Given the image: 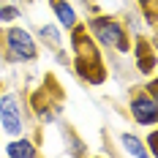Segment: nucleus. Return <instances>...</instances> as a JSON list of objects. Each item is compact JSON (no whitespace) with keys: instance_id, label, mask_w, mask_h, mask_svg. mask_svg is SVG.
Listing matches in <instances>:
<instances>
[{"instance_id":"f257e3e1","label":"nucleus","mask_w":158,"mask_h":158,"mask_svg":"<svg viewBox=\"0 0 158 158\" xmlns=\"http://www.w3.org/2000/svg\"><path fill=\"white\" fill-rule=\"evenodd\" d=\"M74 68H77V74H82V79H87L93 85L104 82V65L98 60V49H95L90 33H74Z\"/></svg>"},{"instance_id":"f03ea898","label":"nucleus","mask_w":158,"mask_h":158,"mask_svg":"<svg viewBox=\"0 0 158 158\" xmlns=\"http://www.w3.org/2000/svg\"><path fill=\"white\" fill-rule=\"evenodd\" d=\"M87 33L93 35V41H101L104 47L117 49V52H128V35L123 22H117L114 16H93L87 22Z\"/></svg>"},{"instance_id":"7ed1b4c3","label":"nucleus","mask_w":158,"mask_h":158,"mask_svg":"<svg viewBox=\"0 0 158 158\" xmlns=\"http://www.w3.org/2000/svg\"><path fill=\"white\" fill-rule=\"evenodd\" d=\"M0 126L8 136H19L25 120H22V112H19V101L14 93H3L0 95Z\"/></svg>"},{"instance_id":"20e7f679","label":"nucleus","mask_w":158,"mask_h":158,"mask_svg":"<svg viewBox=\"0 0 158 158\" xmlns=\"http://www.w3.org/2000/svg\"><path fill=\"white\" fill-rule=\"evenodd\" d=\"M6 49L16 60H35V55H38L33 35L27 30H22V27H8L6 30Z\"/></svg>"},{"instance_id":"39448f33","label":"nucleus","mask_w":158,"mask_h":158,"mask_svg":"<svg viewBox=\"0 0 158 158\" xmlns=\"http://www.w3.org/2000/svg\"><path fill=\"white\" fill-rule=\"evenodd\" d=\"M131 114L139 126H156L158 123V101L156 95H134L131 98Z\"/></svg>"},{"instance_id":"423d86ee","label":"nucleus","mask_w":158,"mask_h":158,"mask_svg":"<svg viewBox=\"0 0 158 158\" xmlns=\"http://www.w3.org/2000/svg\"><path fill=\"white\" fill-rule=\"evenodd\" d=\"M49 6H52V11L60 19L63 27H77V11H74V6L68 0H49Z\"/></svg>"},{"instance_id":"0eeeda50","label":"nucleus","mask_w":158,"mask_h":158,"mask_svg":"<svg viewBox=\"0 0 158 158\" xmlns=\"http://www.w3.org/2000/svg\"><path fill=\"white\" fill-rule=\"evenodd\" d=\"M136 63H139V71L142 74H153V68H156V52L147 47L142 38L136 44Z\"/></svg>"},{"instance_id":"6e6552de","label":"nucleus","mask_w":158,"mask_h":158,"mask_svg":"<svg viewBox=\"0 0 158 158\" xmlns=\"http://www.w3.org/2000/svg\"><path fill=\"white\" fill-rule=\"evenodd\" d=\"M6 156H14V158H30L35 156V144L30 139H14V142L6 144Z\"/></svg>"},{"instance_id":"1a4fd4ad","label":"nucleus","mask_w":158,"mask_h":158,"mask_svg":"<svg viewBox=\"0 0 158 158\" xmlns=\"http://www.w3.org/2000/svg\"><path fill=\"white\" fill-rule=\"evenodd\" d=\"M120 142H123V147H126L128 156H134V158L150 156V153H147V147H144V142L139 139V136H134V134H123V136H120Z\"/></svg>"},{"instance_id":"9d476101","label":"nucleus","mask_w":158,"mask_h":158,"mask_svg":"<svg viewBox=\"0 0 158 158\" xmlns=\"http://www.w3.org/2000/svg\"><path fill=\"white\" fill-rule=\"evenodd\" d=\"M41 38H44L47 44H55V47H57V44H60V30H57L55 25H44V27H41Z\"/></svg>"},{"instance_id":"9b49d317","label":"nucleus","mask_w":158,"mask_h":158,"mask_svg":"<svg viewBox=\"0 0 158 158\" xmlns=\"http://www.w3.org/2000/svg\"><path fill=\"white\" fill-rule=\"evenodd\" d=\"M16 16H19V8H16V6H3V8H0V19H3V22H11Z\"/></svg>"},{"instance_id":"f8f14e48","label":"nucleus","mask_w":158,"mask_h":158,"mask_svg":"<svg viewBox=\"0 0 158 158\" xmlns=\"http://www.w3.org/2000/svg\"><path fill=\"white\" fill-rule=\"evenodd\" d=\"M147 139H150V150H147V153H150V156H158V134H150Z\"/></svg>"},{"instance_id":"ddd939ff","label":"nucleus","mask_w":158,"mask_h":158,"mask_svg":"<svg viewBox=\"0 0 158 158\" xmlns=\"http://www.w3.org/2000/svg\"><path fill=\"white\" fill-rule=\"evenodd\" d=\"M147 90H150V95H156V79H150V82H147Z\"/></svg>"},{"instance_id":"4468645a","label":"nucleus","mask_w":158,"mask_h":158,"mask_svg":"<svg viewBox=\"0 0 158 158\" xmlns=\"http://www.w3.org/2000/svg\"><path fill=\"white\" fill-rule=\"evenodd\" d=\"M77 3H85V0H77Z\"/></svg>"}]
</instances>
